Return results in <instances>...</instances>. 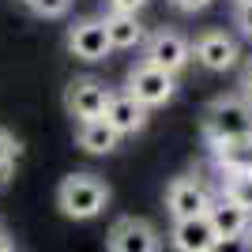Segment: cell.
<instances>
[{
	"label": "cell",
	"mask_w": 252,
	"mask_h": 252,
	"mask_svg": "<svg viewBox=\"0 0 252 252\" xmlns=\"http://www.w3.org/2000/svg\"><path fill=\"white\" fill-rule=\"evenodd\" d=\"M105 203H109V185L94 173H68L57 185V207H61L64 219H75V222L98 219Z\"/></svg>",
	"instance_id": "obj_1"
},
{
	"label": "cell",
	"mask_w": 252,
	"mask_h": 252,
	"mask_svg": "<svg viewBox=\"0 0 252 252\" xmlns=\"http://www.w3.org/2000/svg\"><path fill=\"white\" fill-rule=\"evenodd\" d=\"M203 136L207 143H226L237 136H252V102L241 94H222L203 109Z\"/></svg>",
	"instance_id": "obj_2"
},
{
	"label": "cell",
	"mask_w": 252,
	"mask_h": 252,
	"mask_svg": "<svg viewBox=\"0 0 252 252\" xmlns=\"http://www.w3.org/2000/svg\"><path fill=\"white\" fill-rule=\"evenodd\" d=\"M143 61H147L151 68H158V72H166V75H177V72L189 68L192 49L177 31H166V27H162V31H155L147 42H143Z\"/></svg>",
	"instance_id": "obj_3"
},
{
	"label": "cell",
	"mask_w": 252,
	"mask_h": 252,
	"mask_svg": "<svg viewBox=\"0 0 252 252\" xmlns=\"http://www.w3.org/2000/svg\"><path fill=\"white\" fill-rule=\"evenodd\" d=\"M173 91H177V79H173V75L151 68L147 61L132 64V72H128V91H125V94H132L139 105H143V109L166 105L169 98H173Z\"/></svg>",
	"instance_id": "obj_4"
},
{
	"label": "cell",
	"mask_w": 252,
	"mask_h": 252,
	"mask_svg": "<svg viewBox=\"0 0 252 252\" xmlns=\"http://www.w3.org/2000/svg\"><path fill=\"white\" fill-rule=\"evenodd\" d=\"M211 207V192L207 185H203L200 177H173L169 181V189H166V211H169V219L181 222V219H200V215H207Z\"/></svg>",
	"instance_id": "obj_5"
},
{
	"label": "cell",
	"mask_w": 252,
	"mask_h": 252,
	"mask_svg": "<svg viewBox=\"0 0 252 252\" xmlns=\"http://www.w3.org/2000/svg\"><path fill=\"white\" fill-rule=\"evenodd\" d=\"M158 249H162V237L147 219L125 215L109 226V252H158Z\"/></svg>",
	"instance_id": "obj_6"
},
{
	"label": "cell",
	"mask_w": 252,
	"mask_h": 252,
	"mask_svg": "<svg viewBox=\"0 0 252 252\" xmlns=\"http://www.w3.org/2000/svg\"><path fill=\"white\" fill-rule=\"evenodd\" d=\"M192 57H196V64L200 68H207V72H226V68H233L237 64V57H241V49H237V42H233L226 31H203L196 42H189Z\"/></svg>",
	"instance_id": "obj_7"
},
{
	"label": "cell",
	"mask_w": 252,
	"mask_h": 252,
	"mask_svg": "<svg viewBox=\"0 0 252 252\" xmlns=\"http://www.w3.org/2000/svg\"><path fill=\"white\" fill-rule=\"evenodd\" d=\"M109 94H113V91L105 83H98V79H72L68 91H64V109H68V117H75V121L83 125V121L102 117Z\"/></svg>",
	"instance_id": "obj_8"
},
{
	"label": "cell",
	"mask_w": 252,
	"mask_h": 252,
	"mask_svg": "<svg viewBox=\"0 0 252 252\" xmlns=\"http://www.w3.org/2000/svg\"><path fill=\"white\" fill-rule=\"evenodd\" d=\"M68 53L79 61H105L109 42H105L102 19H79L68 27Z\"/></svg>",
	"instance_id": "obj_9"
},
{
	"label": "cell",
	"mask_w": 252,
	"mask_h": 252,
	"mask_svg": "<svg viewBox=\"0 0 252 252\" xmlns=\"http://www.w3.org/2000/svg\"><path fill=\"white\" fill-rule=\"evenodd\" d=\"M102 121L113 128L117 136H132V132H139V128L147 125V109L132 94L121 91V94H109V102H105V109H102Z\"/></svg>",
	"instance_id": "obj_10"
},
{
	"label": "cell",
	"mask_w": 252,
	"mask_h": 252,
	"mask_svg": "<svg viewBox=\"0 0 252 252\" xmlns=\"http://www.w3.org/2000/svg\"><path fill=\"white\" fill-rule=\"evenodd\" d=\"M169 241H173V249H177V252H211L215 245H219V237H215V230H211L207 215H200V219L173 222Z\"/></svg>",
	"instance_id": "obj_11"
},
{
	"label": "cell",
	"mask_w": 252,
	"mask_h": 252,
	"mask_svg": "<svg viewBox=\"0 0 252 252\" xmlns=\"http://www.w3.org/2000/svg\"><path fill=\"white\" fill-rule=\"evenodd\" d=\"M207 222H211V230H215V237H219V241H226V237H245V233H249L252 215L222 196V200H211Z\"/></svg>",
	"instance_id": "obj_12"
},
{
	"label": "cell",
	"mask_w": 252,
	"mask_h": 252,
	"mask_svg": "<svg viewBox=\"0 0 252 252\" xmlns=\"http://www.w3.org/2000/svg\"><path fill=\"white\" fill-rule=\"evenodd\" d=\"M211 151H215V162H219L222 173H230V177L252 173V136H237V139H226V143H211Z\"/></svg>",
	"instance_id": "obj_13"
},
{
	"label": "cell",
	"mask_w": 252,
	"mask_h": 252,
	"mask_svg": "<svg viewBox=\"0 0 252 252\" xmlns=\"http://www.w3.org/2000/svg\"><path fill=\"white\" fill-rule=\"evenodd\" d=\"M105 27V42H109V49H132V45H143L147 42V31H143V23L136 19V15H105L102 19Z\"/></svg>",
	"instance_id": "obj_14"
},
{
	"label": "cell",
	"mask_w": 252,
	"mask_h": 252,
	"mask_svg": "<svg viewBox=\"0 0 252 252\" xmlns=\"http://www.w3.org/2000/svg\"><path fill=\"white\" fill-rule=\"evenodd\" d=\"M75 139H79V147H83L87 155H109V151H117V143H121V136L105 125L102 117L83 121V125L75 128Z\"/></svg>",
	"instance_id": "obj_15"
},
{
	"label": "cell",
	"mask_w": 252,
	"mask_h": 252,
	"mask_svg": "<svg viewBox=\"0 0 252 252\" xmlns=\"http://www.w3.org/2000/svg\"><path fill=\"white\" fill-rule=\"evenodd\" d=\"M222 196H226L230 203H237L241 211H249V215H252V173H245V177H230Z\"/></svg>",
	"instance_id": "obj_16"
},
{
	"label": "cell",
	"mask_w": 252,
	"mask_h": 252,
	"mask_svg": "<svg viewBox=\"0 0 252 252\" xmlns=\"http://www.w3.org/2000/svg\"><path fill=\"white\" fill-rule=\"evenodd\" d=\"M27 8L34 15H42V19H57V15H64L72 8V0H27Z\"/></svg>",
	"instance_id": "obj_17"
},
{
	"label": "cell",
	"mask_w": 252,
	"mask_h": 252,
	"mask_svg": "<svg viewBox=\"0 0 252 252\" xmlns=\"http://www.w3.org/2000/svg\"><path fill=\"white\" fill-rule=\"evenodd\" d=\"M211 252H252L249 237H226V241H219Z\"/></svg>",
	"instance_id": "obj_18"
},
{
	"label": "cell",
	"mask_w": 252,
	"mask_h": 252,
	"mask_svg": "<svg viewBox=\"0 0 252 252\" xmlns=\"http://www.w3.org/2000/svg\"><path fill=\"white\" fill-rule=\"evenodd\" d=\"M143 4H147V0H109V11H113V15H136Z\"/></svg>",
	"instance_id": "obj_19"
},
{
	"label": "cell",
	"mask_w": 252,
	"mask_h": 252,
	"mask_svg": "<svg viewBox=\"0 0 252 252\" xmlns=\"http://www.w3.org/2000/svg\"><path fill=\"white\" fill-rule=\"evenodd\" d=\"M15 155H19V143L0 128V162H8V158H15Z\"/></svg>",
	"instance_id": "obj_20"
},
{
	"label": "cell",
	"mask_w": 252,
	"mask_h": 252,
	"mask_svg": "<svg viewBox=\"0 0 252 252\" xmlns=\"http://www.w3.org/2000/svg\"><path fill=\"white\" fill-rule=\"evenodd\" d=\"M237 27H241V34H245V38H252V4L237 8Z\"/></svg>",
	"instance_id": "obj_21"
},
{
	"label": "cell",
	"mask_w": 252,
	"mask_h": 252,
	"mask_svg": "<svg viewBox=\"0 0 252 252\" xmlns=\"http://www.w3.org/2000/svg\"><path fill=\"white\" fill-rule=\"evenodd\" d=\"M241 91H245V102H252V57L245 61V68H241Z\"/></svg>",
	"instance_id": "obj_22"
},
{
	"label": "cell",
	"mask_w": 252,
	"mask_h": 252,
	"mask_svg": "<svg viewBox=\"0 0 252 252\" xmlns=\"http://www.w3.org/2000/svg\"><path fill=\"white\" fill-rule=\"evenodd\" d=\"M177 11H200V8H207L211 0H169Z\"/></svg>",
	"instance_id": "obj_23"
},
{
	"label": "cell",
	"mask_w": 252,
	"mask_h": 252,
	"mask_svg": "<svg viewBox=\"0 0 252 252\" xmlns=\"http://www.w3.org/2000/svg\"><path fill=\"white\" fill-rule=\"evenodd\" d=\"M11 173H15V158H8V162H0V185H8Z\"/></svg>",
	"instance_id": "obj_24"
},
{
	"label": "cell",
	"mask_w": 252,
	"mask_h": 252,
	"mask_svg": "<svg viewBox=\"0 0 252 252\" xmlns=\"http://www.w3.org/2000/svg\"><path fill=\"white\" fill-rule=\"evenodd\" d=\"M4 249H11V245H8V230L0 226V252H4Z\"/></svg>",
	"instance_id": "obj_25"
},
{
	"label": "cell",
	"mask_w": 252,
	"mask_h": 252,
	"mask_svg": "<svg viewBox=\"0 0 252 252\" xmlns=\"http://www.w3.org/2000/svg\"><path fill=\"white\" fill-rule=\"evenodd\" d=\"M233 4H237V8H245V4H252V0H233Z\"/></svg>",
	"instance_id": "obj_26"
},
{
	"label": "cell",
	"mask_w": 252,
	"mask_h": 252,
	"mask_svg": "<svg viewBox=\"0 0 252 252\" xmlns=\"http://www.w3.org/2000/svg\"><path fill=\"white\" fill-rule=\"evenodd\" d=\"M245 237H249V245H252V222H249V233H245Z\"/></svg>",
	"instance_id": "obj_27"
},
{
	"label": "cell",
	"mask_w": 252,
	"mask_h": 252,
	"mask_svg": "<svg viewBox=\"0 0 252 252\" xmlns=\"http://www.w3.org/2000/svg\"><path fill=\"white\" fill-rule=\"evenodd\" d=\"M4 252H15V249H4Z\"/></svg>",
	"instance_id": "obj_28"
}]
</instances>
